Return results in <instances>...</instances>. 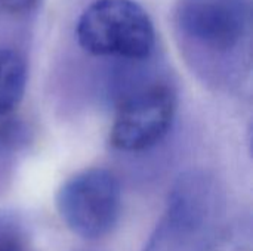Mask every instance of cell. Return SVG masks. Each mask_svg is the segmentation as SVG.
I'll use <instances>...</instances> for the list:
<instances>
[{
    "mask_svg": "<svg viewBox=\"0 0 253 251\" xmlns=\"http://www.w3.org/2000/svg\"><path fill=\"white\" fill-rule=\"evenodd\" d=\"M219 216L218 185L205 172L173 183L165 213L142 251H208Z\"/></svg>",
    "mask_w": 253,
    "mask_h": 251,
    "instance_id": "1",
    "label": "cell"
},
{
    "mask_svg": "<svg viewBox=\"0 0 253 251\" xmlns=\"http://www.w3.org/2000/svg\"><path fill=\"white\" fill-rule=\"evenodd\" d=\"M79 44L96 56L142 61L156 47V30L148 12L135 0H95L79 16Z\"/></svg>",
    "mask_w": 253,
    "mask_h": 251,
    "instance_id": "2",
    "label": "cell"
},
{
    "mask_svg": "<svg viewBox=\"0 0 253 251\" xmlns=\"http://www.w3.org/2000/svg\"><path fill=\"white\" fill-rule=\"evenodd\" d=\"M56 210L73 234L83 240H101L119 222L120 182L113 172L102 167L79 172L58 189Z\"/></svg>",
    "mask_w": 253,
    "mask_h": 251,
    "instance_id": "3",
    "label": "cell"
},
{
    "mask_svg": "<svg viewBox=\"0 0 253 251\" xmlns=\"http://www.w3.org/2000/svg\"><path fill=\"white\" fill-rule=\"evenodd\" d=\"M175 27L184 44L208 58L234 53L251 31L249 0H179Z\"/></svg>",
    "mask_w": 253,
    "mask_h": 251,
    "instance_id": "4",
    "label": "cell"
},
{
    "mask_svg": "<svg viewBox=\"0 0 253 251\" xmlns=\"http://www.w3.org/2000/svg\"><path fill=\"white\" fill-rule=\"evenodd\" d=\"M176 112V93L166 83L138 89L120 104L110 130V143L126 152L159 143L170 130Z\"/></svg>",
    "mask_w": 253,
    "mask_h": 251,
    "instance_id": "5",
    "label": "cell"
},
{
    "mask_svg": "<svg viewBox=\"0 0 253 251\" xmlns=\"http://www.w3.org/2000/svg\"><path fill=\"white\" fill-rule=\"evenodd\" d=\"M27 86L25 58L12 47H0V118L21 104Z\"/></svg>",
    "mask_w": 253,
    "mask_h": 251,
    "instance_id": "6",
    "label": "cell"
},
{
    "mask_svg": "<svg viewBox=\"0 0 253 251\" xmlns=\"http://www.w3.org/2000/svg\"><path fill=\"white\" fill-rule=\"evenodd\" d=\"M252 223L249 219H239L216 231L208 251H253Z\"/></svg>",
    "mask_w": 253,
    "mask_h": 251,
    "instance_id": "7",
    "label": "cell"
},
{
    "mask_svg": "<svg viewBox=\"0 0 253 251\" xmlns=\"http://www.w3.org/2000/svg\"><path fill=\"white\" fill-rule=\"evenodd\" d=\"M0 251H34L21 220L7 212H0Z\"/></svg>",
    "mask_w": 253,
    "mask_h": 251,
    "instance_id": "8",
    "label": "cell"
},
{
    "mask_svg": "<svg viewBox=\"0 0 253 251\" xmlns=\"http://www.w3.org/2000/svg\"><path fill=\"white\" fill-rule=\"evenodd\" d=\"M40 0H0L1 6L9 12H25L33 9Z\"/></svg>",
    "mask_w": 253,
    "mask_h": 251,
    "instance_id": "9",
    "label": "cell"
}]
</instances>
